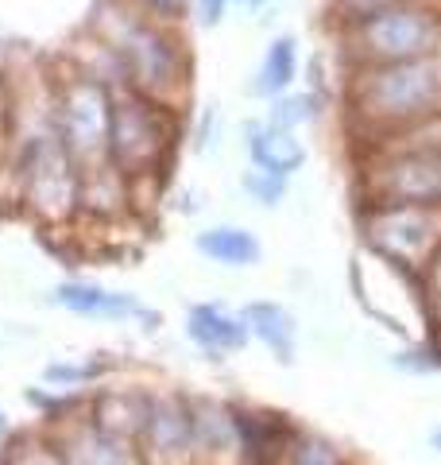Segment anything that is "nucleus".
I'll return each instance as SVG.
<instances>
[{
  "label": "nucleus",
  "mask_w": 441,
  "mask_h": 465,
  "mask_svg": "<svg viewBox=\"0 0 441 465\" xmlns=\"http://www.w3.org/2000/svg\"><path fill=\"white\" fill-rule=\"evenodd\" d=\"M93 35L116 58L128 90L182 109L190 94V47L179 27L147 16L136 0H105L93 16Z\"/></svg>",
  "instance_id": "f257e3e1"
},
{
  "label": "nucleus",
  "mask_w": 441,
  "mask_h": 465,
  "mask_svg": "<svg viewBox=\"0 0 441 465\" xmlns=\"http://www.w3.org/2000/svg\"><path fill=\"white\" fill-rule=\"evenodd\" d=\"M337 101H341L348 148L384 136L391 128L415 124L422 116H434L441 113V54L341 70Z\"/></svg>",
  "instance_id": "f03ea898"
},
{
  "label": "nucleus",
  "mask_w": 441,
  "mask_h": 465,
  "mask_svg": "<svg viewBox=\"0 0 441 465\" xmlns=\"http://www.w3.org/2000/svg\"><path fill=\"white\" fill-rule=\"evenodd\" d=\"M329 39L341 70L441 54V0H407L368 20L329 27Z\"/></svg>",
  "instance_id": "7ed1b4c3"
},
{
  "label": "nucleus",
  "mask_w": 441,
  "mask_h": 465,
  "mask_svg": "<svg viewBox=\"0 0 441 465\" xmlns=\"http://www.w3.org/2000/svg\"><path fill=\"white\" fill-rule=\"evenodd\" d=\"M179 113L163 101H152L128 85H113V121H109V163L132 183H159L179 143Z\"/></svg>",
  "instance_id": "20e7f679"
},
{
  "label": "nucleus",
  "mask_w": 441,
  "mask_h": 465,
  "mask_svg": "<svg viewBox=\"0 0 441 465\" xmlns=\"http://www.w3.org/2000/svg\"><path fill=\"white\" fill-rule=\"evenodd\" d=\"M352 232L368 256L418 275L441 249V210L403 202H352Z\"/></svg>",
  "instance_id": "39448f33"
},
{
  "label": "nucleus",
  "mask_w": 441,
  "mask_h": 465,
  "mask_svg": "<svg viewBox=\"0 0 441 465\" xmlns=\"http://www.w3.org/2000/svg\"><path fill=\"white\" fill-rule=\"evenodd\" d=\"M109 121H113V85L90 70H70L54 82V128L70 152L78 174L109 163Z\"/></svg>",
  "instance_id": "423d86ee"
},
{
  "label": "nucleus",
  "mask_w": 441,
  "mask_h": 465,
  "mask_svg": "<svg viewBox=\"0 0 441 465\" xmlns=\"http://www.w3.org/2000/svg\"><path fill=\"white\" fill-rule=\"evenodd\" d=\"M352 202H403L441 210V152L352 159Z\"/></svg>",
  "instance_id": "0eeeda50"
},
{
  "label": "nucleus",
  "mask_w": 441,
  "mask_h": 465,
  "mask_svg": "<svg viewBox=\"0 0 441 465\" xmlns=\"http://www.w3.org/2000/svg\"><path fill=\"white\" fill-rule=\"evenodd\" d=\"M140 454H143V461H155V465H190L194 461L190 396H182V391H152V411H147Z\"/></svg>",
  "instance_id": "6e6552de"
},
{
  "label": "nucleus",
  "mask_w": 441,
  "mask_h": 465,
  "mask_svg": "<svg viewBox=\"0 0 441 465\" xmlns=\"http://www.w3.org/2000/svg\"><path fill=\"white\" fill-rule=\"evenodd\" d=\"M54 307H63L78 318H97V322H147L143 330H155L159 326V314L147 311L136 295L128 291H113V287H101L90 280H66L54 287Z\"/></svg>",
  "instance_id": "1a4fd4ad"
},
{
  "label": "nucleus",
  "mask_w": 441,
  "mask_h": 465,
  "mask_svg": "<svg viewBox=\"0 0 441 465\" xmlns=\"http://www.w3.org/2000/svg\"><path fill=\"white\" fill-rule=\"evenodd\" d=\"M190 423H194V465L240 461V403L190 396Z\"/></svg>",
  "instance_id": "9d476101"
},
{
  "label": "nucleus",
  "mask_w": 441,
  "mask_h": 465,
  "mask_svg": "<svg viewBox=\"0 0 441 465\" xmlns=\"http://www.w3.org/2000/svg\"><path fill=\"white\" fill-rule=\"evenodd\" d=\"M244 155L248 167L279 174V179H294L310 159V148H306L302 133H287V128L271 124L268 116H252V121H244Z\"/></svg>",
  "instance_id": "9b49d317"
},
{
  "label": "nucleus",
  "mask_w": 441,
  "mask_h": 465,
  "mask_svg": "<svg viewBox=\"0 0 441 465\" xmlns=\"http://www.w3.org/2000/svg\"><path fill=\"white\" fill-rule=\"evenodd\" d=\"M186 338L194 341L210 361L248 349V326L240 311H229L225 302H190L186 307Z\"/></svg>",
  "instance_id": "f8f14e48"
},
{
  "label": "nucleus",
  "mask_w": 441,
  "mask_h": 465,
  "mask_svg": "<svg viewBox=\"0 0 441 465\" xmlns=\"http://www.w3.org/2000/svg\"><path fill=\"white\" fill-rule=\"evenodd\" d=\"M248 338L260 341L279 365H294L299 357V318L275 299H252L240 307Z\"/></svg>",
  "instance_id": "ddd939ff"
},
{
  "label": "nucleus",
  "mask_w": 441,
  "mask_h": 465,
  "mask_svg": "<svg viewBox=\"0 0 441 465\" xmlns=\"http://www.w3.org/2000/svg\"><path fill=\"white\" fill-rule=\"evenodd\" d=\"M147 411H152V391L143 388H109L93 396V411L90 423H97L113 439H124L140 450L143 427H147Z\"/></svg>",
  "instance_id": "4468645a"
},
{
  "label": "nucleus",
  "mask_w": 441,
  "mask_h": 465,
  "mask_svg": "<svg viewBox=\"0 0 441 465\" xmlns=\"http://www.w3.org/2000/svg\"><path fill=\"white\" fill-rule=\"evenodd\" d=\"M66 465H143V454L124 439H113L97 423L82 419L78 427H70L63 439H58Z\"/></svg>",
  "instance_id": "2eb2a0df"
},
{
  "label": "nucleus",
  "mask_w": 441,
  "mask_h": 465,
  "mask_svg": "<svg viewBox=\"0 0 441 465\" xmlns=\"http://www.w3.org/2000/svg\"><path fill=\"white\" fill-rule=\"evenodd\" d=\"M198 256H205L217 268H256L263 260V244L248 225H210L194 237Z\"/></svg>",
  "instance_id": "dca6fc26"
},
{
  "label": "nucleus",
  "mask_w": 441,
  "mask_h": 465,
  "mask_svg": "<svg viewBox=\"0 0 441 465\" xmlns=\"http://www.w3.org/2000/svg\"><path fill=\"white\" fill-rule=\"evenodd\" d=\"M352 159H379V155H430L441 152V113L422 116L415 124L391 128L384 136H372L364 143H352Z\"/></svg>",
  "instance_id": "f3484780"
},
{
  "label": "nucleus",
  "mask_w": 441,
  "mask_h": 465,
  "mask_svg": "<svg viewBox=\"0 0 441 465\" xmlns=\"http://www.w3.org/2000/svg\"><path fill=\"white\" fill-rule=\"evenodd\" d=\"M299 66H302V54H299V39L294 35H275L263 51L256 74H252V97L263 101H275L294 90L299 82Z\"/></svg>",
  "instance_id": "a211bd4d"
},
{
  "label": "nucleus",
  "mask_w": 441,
  "mask_h": 465,
  "mask_svg": "<svg viewBox=\"0 0 441 465\" xmlns=\"http://www.w3.org/2000/svg\"><path fill=\"white\" fill-rule=\"evenodd\" d=\"M329 105H333L329 97H321V94H314V90H306V85H302V90L294 85L290 94L268 101V113H263V116H268L271 124L287 128V133H302V128L318 124L321 116L329 113Z\"/></svg>",
  "instance_id": "6ab92c4d"
},
{
  "label": "nucleus",
  "mask_w": 441,
  "mask_h": 465,
  "mask_svg": "<svg viewBox=\"0 0 441 465\" xmlns=\"http://www.w3.org/2000/svg\"><path fill=\"white\" fill-rule=\"evenodd\" d=\"M283 465H357V461L348 458V450L333 434L314 430V427H294Z\"/></svg>",
  "instance_id": "aec40b11"
},
{
  "label": "nucleus",
  "mask_w": 441,
  "mask_h": 465,
  "mask_svg": "<svg viewBox=\"0 0 441 465\" xmlns=\"http://www.w3.org/2000/svg\"><path fill=\"white\" fill-rule=\"evenodd\" d=\"M387 365L407 376H441V345L426 333L415 341H399L387 353Z\"/></svg>",
  "instance_id": "412c9836"
},
{
  "label": "nucleus",
  "mask_w": 441,
  "mask_h": 465,
  "mask_svg": "<svg viewBox=\"0 0 441 465\" xmlns=\"http://www.w3.org/2000/svg\"><path fill=\"white\" fill-rule=\"evenodd\" d=\"M240 191L256 202V206L263 210H279L287 202L290 194V179H279V174H268V171H256V167H248L240 174Z\"/></svg>",
  "instance_id": "4be33fe9"
},
{
  "label": "nucleus",
  "mask_w": 441,
  "mask_h": 465,
  "mask_svg": "<svg viewBox=\"0 0 441 465\" xmlns=\"http://www.w3.org/2000/svg\"><path fill=\"white\" fill-rule=\"evenodd\" d=\"M415 280H418V302L426 314V333H441V249L430 256V264Z\"/></svg>",
  "instance_id": "5701e85b"
},
{
  "label": "nucleus",
  "mask_w": 441,
  "mask_h": 465,
  "mask_svg": "<svg viewBox=\"0 0 441 465\" xmlns=\"http://www.w3.org/2000/svg\"><path fill=\"white\" fill-rule=\"evenodd\" d=\"M5 465H66L63 450L54 439H39V434H24L5 450Z\"/></svg>",
  "instance_id": "b1692460"
},
{
  "label": "nucleus",
  "mask_w": 441,
  "mask_h": 465,
  "mask_svg": "<svg viewBox=\"0 0 441 465\" xmlns=\"http://www.w3.org/2000/svg\"><path fill=\"white\" fill-rule=\"evenodd\" d=\"M395 5H407V0H329V27H345V24L368 20V16L387 12Z\"/></svg>",
  "instance_id": "393cba45"
},
{
  "label": "nucleus",
  "mask_w": 441,
  "mask_h": 465,
  "mask_svg": "<svg viewBox=\"0 0 441 465\" xmlns=\"http://www.w3.org/2000/svg\"><path fill=\"white\" fill-rule=\"evenodd\" d=\"M101 369L105 365H47L43 369V381H51V384H58V388H85V384H93L97 376H101Z\"/></svg>",
  "instance_id": "a878e982"
},
{
  "label": "nucleus",
  "mask_w": 441,
  "mask_h": 465,
  "mask_svg": "<svg viewBox=\"0 0 441 465\" xmlns=\"http://www.w3.org/2000/svg\"><path fill=\"white\" fill-rule=\"evenodd\" d=\"M136 5L147 12V16H155L163 24H174V27H179L190 12H194V0H136Z\"/></svg>",
  "instance_id": "bb28decb"
},
{
  "label": "nucleus",
  "mask_w": 441,
  "mask_h": 465,
  "mask_svg": "<svg viewBox=\"0 0 441 465\" xmlns=\"http://www.w3.org/2000/svg\"><path fill=\"white\" fill-rule=\"evenodd\" d=\"M12 167V116H8V85L0 82V174Z\"/></svg>",
  "instance_id": "cd10ccee"
},
{
  "label": "nucleus",
  "mask_w": 441,
  "mask_h": 465,
  "mask_svg": "<svg viewBox=\"0 0 441 465\" xmlns=\"http://www.w3.org/2000/svg\"><path fill=\"white\" fill-rule=\"evenodd\" d=\"M229 5H232V0H194V20L201 27H217L220 20H225Z\"/></svg>",
  "instance_id": "c85d7f7f"
},
{
  "label": "nucleus",
  "mask_w": 441,
  "mask_h": 465,
  "mask_svg": "<svg viewBox=\"0 0 441 465\" xmlns=\"http://www.w3.org/2000/svg\"><path fill=\"white\" fill-rule=\"evenodd\" d=\"M213 136H217V113L210 109L201 116V133H198V152H210L213 148Z\"/></svg>",
  "instance_id": "c756f323"
},
{
  "label": "nucleus",
  "mask_w": 441,
  "mask_h": 465,
  "mask_svg": "<svg viewBox=\"0 0 441 465\" xmlns=\"http://www.w3.org/2000/svg\"><path fill=\"white\" fill-rule=\"evenodd\" d=\"M426 442H430V450H434V454L441 458V419H437V423L430 427V434H426Z\"/></svg>",
  "instance_id": "7c9ffc66"
},
{
  "label": "nucleus",
  "mask_w": 441,
  "mask_h": 465,
  "mask_svg": "<svg viewBox=\"0 0 441 465\" xmlns=\"http://www.w3.org/2000/svg\"><path fill=\"white\" fill-rule=\"evenodd\" d=\"M248 5H252V8H263V5H271V0H248Z\"/></svg>",
  "instance_id": "2f4dec72"
},
{
  "label": "nucleus",
  "mask_w": 441,
  "mask_h": 465,
  "mask_svg": "<svg viewBox=\"0 0 441 465\" xmlns=\"http://www.w3.org/2000/svg\"><path fill=\"white\" fill-rule=\"evenodd\" d=\"M8 430V419H5V411H0V434H5Z\"/></svg>",
  "instance_id": "473e14b6"
},
{
  "label": "nucleus",
  "mask_w": 441,
  "mask_h": 465,
  "mask_svg": "<svg viewBox=\"0 0 441 465\" xmlns=\"http://www.w3.org/2000/svg\"><path fill=\"white\" fill-rule=\"evenodd\" d=\"M232 5H248V0H232Z\"/></svg>",
  "instance_id": "72a5a7b5"
}]
</instances>
